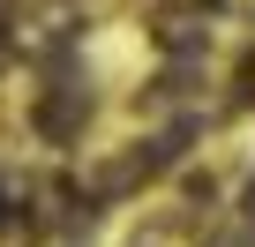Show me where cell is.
<instances>
[{"instance_id":"6da1fadb","label":"cell","mask_w":255,"mask_h":247,"mask_svg":"<svg viewBox=\"0 0 255 247\" xmlns=\"http://www.w3.org/2000/svg\"><path fill=\"white\" fill-rule=\"evenodd\" d=\"M83 120H90V90H75V82H68L60 97H45V105H38V135H53V143H68V135L83 128Z\"/></svg>"},{"instance_id":"7a4b0ae2","label":"cell","mask_w":255,"mask_h":247,"mask_svg":"<svg viewBox=\"0 0 255 247\" xmlns=\"http://www.w3.org/2000/svg\"><path fill=\"white\" fill-rule=\"evenodd\" d=\"M158 45H165L173 60H188V53H203V45H210V30H203L195 15H165V23H158Z\"/></svg>"},{"instance_id":"3957f363","label":"cell","mask_w":255,"mask_h":247,"mask_svg":"<svg viewBox=\"0 0 255 247\" xmlns=\"http://www.w3.org/2000/svg\"><path fill=\"white\" fill-rule=\"evenodd\" d=\"M240 105H255V60L240 68Z\"/></svg>"},{"instance_id":"277c9868","label":"cell","mask_w":255,"mask_h":247,"mask_svg":"<svg viewBox=\"0 0 255 247\" xmlns=\"http://www.w3.org/2000/svg\"><path fill=\"white\" fill-rule=\"evenodd\" d=\"M203 8H218V0H203Z\"/></svg>"}]
</instances>
